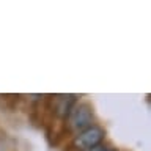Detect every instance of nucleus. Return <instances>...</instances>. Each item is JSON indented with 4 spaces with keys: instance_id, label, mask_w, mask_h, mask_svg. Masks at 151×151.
I'll return each mask as SVG.
<instances>
[{
    "instance_id": "f257e3e1",
    "label": "nucleus",
    "mask_w": 151,
    "mask_h": 151,
    "mask_svg": "<svg viewBox=\"0 0 151 151\" xmlns=\"http://www.w3.org/2000/svg\"><path fill=\"white\" fill-rule=\"evenodd\" d=\"M69 126L74 131H85L87 127L91 126L93 121V110L88 104H77L73 107L69 113Z\"/></svg>"
},
{
    "instance_id": "f03ea898",
    "label": "nucleus",
    "mask_w": 151,
    "mask_h": 151,
    "mask_svg": "<svg viewBox=\"0 0 151 151\" xmlns=\"http://www.w3.org/2000/svg\"><path fill=\"white\" fill-rule=\"evenodd\" d=\"M104 139V131L98 126H90L85 131L79 132V135L74 140V146L77 150L88 151L96 148L98 145H101V142Z\"/></svg>"
},
{
    "instance_id": "7ed1b4c3",
    "label": "nucleus",
    "mask_w": 151,
    "mask_h": 151,
    "mask_svg": "<svg viewBox=\"0 0 151 151\" xmlns=\"http://www.w3.org/2000/svg\"><path fill=\"white\" fill-rule=\"evenodd\" d=\"M76 106V98L73 94H63V96H57L55 98V106L54 110L60 118H66L73 110V107Z\"/></svg>"
},
{
    "instance_id": "20e7f679",
    "label": "nucleus",
    "mask_w": 151,
    "mask_h": 151,
    "mask_svg": "<svg viewBox=\"0 0 151 151\" xmlns=\"http://www.w3.org/2000/svg\"><path fill=\"white\" fill-rule=\"evenodd\" d=\"M104 151H110V150H104Z\"/></svg>"
}]
</instances>
